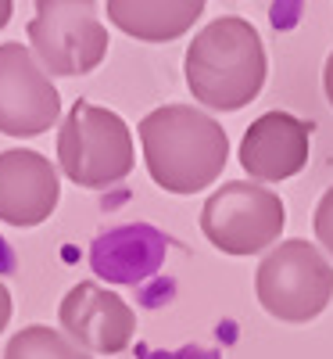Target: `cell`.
I'll list each match as a JSON object with an SVG mask.
<instances>
[{"label": "cell", "mask_w": 333, "mask_h": 359, "mask_svg": "<svg viewBox=\"0 0 333 359\" xmlns=\"http://www.w3.org/2000/svg\"><path fill=\"white\" fill-rule=\"evenodd\" d=\"M140 144L150 180L169 194H197L222 176L229 137L194 104H165L140 118Z\"/></svg>", "instance_id": "obj_1"}, {"label": "cell", "mask_w": 333, "mask_h": 359, "mask_svg": "<svg viewBox=\"0 0 333 359\" xmlns=\"http://www.w3.org/2000/svg\"><path fill=\"white\" fill-rule=\"evenodd\" d=\"M187 86L190 94L211 111H240L248 108L265 86V43L258 29L244 18H215L208 22L194 43L187 47Z\"/></svg>", "instance_id": "obj_2"}, {"label": "cell", "mask_w": 333, "mask_h": 359, "mask_svg": "<svg viewBox=\"0 0 333 359\" xmlns=\"http://www.w3.org/2000/svg\"><path fill=\"white\" fill-rule=\"evenodd\" d=\"M57 165L76 187L101 191L133 172V137L122 115L76 101L57 130Z\"/></svg>", "instance_id": "obj_3"}, {"label": "cell", "mask_w": 333, "mask_h": 359, "mask_svg": "<svg viewBox=\"0 0 333 359\" xmlns=\"http://www.w3.org/2000/svg\"><path fill=\"white\" fill-rule=\"evenodd\" d=\"M255 294L269 316L283 323H309L333 298V266L312 241L294 237L262 259Z\"/></svg>", "instance_id": "obj_4"}, {"label": "cell", "mask_w": 333, "mask_h": 359, "mask_svg": "<svg viewBox=\"0 0 333 359\" xmlns=\"http://www.w3.org/2000/svg\"><path fill=\"white\" fill-rule=\"evenodd\" d=\"M287 212L280 194L258 187L255 180H229L201 208V230L226 255H258L276 245Z\"/></svg>", "instance_id": "obj_5"}, {"label": "cell", "mask_w": 333, "mask_h": 359, "mask_svg": "<svg viewBox=\"0 0 333 359\" xmlns=\"http://www.w3.org/2000/svg\"><path fill=\"white\" fill-rule=\"evenodd\" d=\"M29 43L47 76H86L108 54V29L97 22L94 0H36Z\"/></svg>", "instance_id": "obj_6"}, {"label": "cell", "mask_w": 333, "mask_h": 359, "mask_svg": "<svg viewBox=\"0 0 333 359\" xmlns=\"http://www.w3.org/2000/svg\"><path fill=\"white\" fill-rule=\"evenodd\" d=\"M62 115V94L25 43H0V133L40 137Z\"/></svg>", "instance_id": "obj_7"}, {"label": "cell", "mask_w": 333, "mask_h": 359, "mask_svg": "<svg viewBox=\"0 0 333 359\" xmlns=\"http://www.w3.org/2000/svg\"><path fill=\"white\" fill-rule=\"evenodd\" d=\"M57 316H62V331L69 341H76L83 352H97V355L126 352L136 334V316L126 306V298L94 280L76 284L62 298Z\"/></svg>", "instance_id": "obj_8"}, {"label": "cell", "mask_w": 333, "mask_h": 359, "mask_svg": "<svg viewBox=\"0 0 333 359\" xmlns=\"http://www.w3.org/2000/svg\"><path fill=\"white\" fill-rule=\"evenodd\" d=\"M62 187L50 158L29 147L0 151V223L40 226L54 216Z\"/></svg>", "instance_id": "obj_9"}, {"label": "cell", "mask_w": 333, "mask_h": 359, "mask_svg": "<svg viewBox=\"0 0 333 359\" xmlns=\"http://www.w3.org/2000/svg\"><path fill=\"white\" fill-rule=\"evenodd\" d=\"M309 123L290 111H265L240 140V165L262 184H283L309 165Z\"/></svg>", "instance_id": "obj_10"}, {"label": "cell", "mask_w": 333, "mask_h": 359, "mask_svg": "<svg viewBox=\"0 0 333 359\" xmlns=\"http://www.w3.org/2000/svg\"><path fill=\"white\" fill-rule=\"evenodd\" d=\"M204 0H108V18L115 29L143 43L179 40L201 18Z\"/></svg>", "instance_id": "obj_11"}, {"label": "cell", "mask_w": 333, "mask_h": 359, "mask_svg": "<svg viewBox=\"0 0 333 359\" xmlns=\"http://www.w3.org/2000/svg\"><path fill=\"white\" fill-rule=\"evenodd\" d=\"M4 359H90V352H83L76 341H69L54 327L33 323L8 341Z\"/></svg>", "instance_id": "obj_12"}, {"label": "cell", "mask_w": 333, "mask_h": 359, "mask_svg": "<svg viewBox=\"0 0 333 359\" xmlns=\"http://www.w3.org/2000/svg\"><path fill=\"white\" fill-rule=\"evenodd\" d=\"M312 226H316V237H319V245L326 248V255H333V187L319 198Z\"/></svg>", "instance_id": "obj_13"}, {"label": "cell", "mask_w": 333, "mask_h": 359, "mask_svg": "<svg viewBox=\"0 0 333 359\" xmlns=\"http://www.w3.org/2000/svg\"><path fill=\"white\" fill-rule=\"evenodd\" d=\"M11 309H15V302H11V291H8V284L0 280V331L11 323Z\"/></svg>", "instance_id": "obj_14"}, {"label": "cell", "mask_w": 333, "mask_h": 359, "mask_svg": "<svg viewBox=\"0 0 333 359\" xmlns=\"http://www.w3.org/2000/svg\"><path fill=\"white\" fill-rule=\"evenodd\" d=\"M323 90H326V101L333 104V54L326 57V69H323Z\"/></svg>", "instance_id": "obj_15"}, {"label": "cell", "mask_w": 333, "mask_h": 359, "mask_svg": "<svg viewBox=\"0 0 333 359\" xmlns=\"http://www.w3.org/2000/svg\"><path fill=\"white\" fill-rule=\"evenodd\" d=\"M11 11H15V0H0V29L11 22Z\"/></svg>", "instance_id": "obj_16"}]
</instances>
